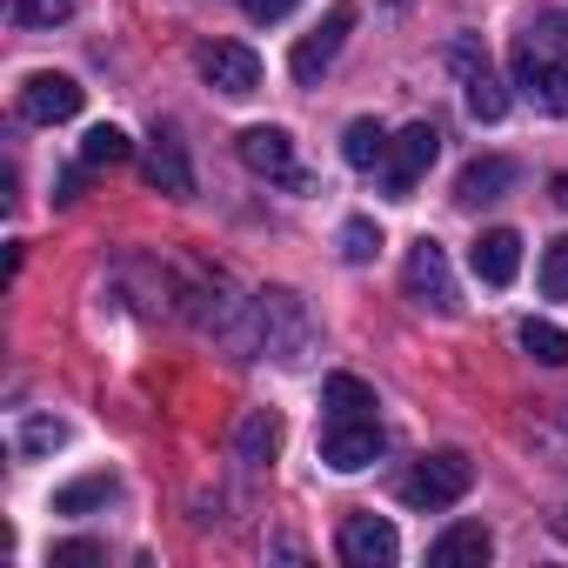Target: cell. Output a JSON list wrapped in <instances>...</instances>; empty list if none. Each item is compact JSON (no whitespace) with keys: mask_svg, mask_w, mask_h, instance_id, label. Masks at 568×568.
Returning <instances> with one entry per match:
<instances>
[{"mask_svg":"<svg viewBox=\"0 0 568 568\" xmlns=\"http://www.w3.org/2000/svg\"><path fill=\"white\" fill-rule=\"evenodd\" d=\"M468 267L488 281V288H508V281L521 274V234H515V227H488V234H475Z\"/></svg>","mask_w":568,"mask_h":568,"instance_id":"cell-14","label":"cell"},{"mask_svg":"<svg viewBox=\"0 0 568 568\" xmlns=\"http://www.w3.org/2000/svg\"><path fill=\"white\" fill-rule=\"evenodd\" d=\"M515 342H521V355H535L541 368H568V335H561L555 322H535V315H528V322L515 328Z\"/></svg>","mask_w":568,"mask_h":568,"instance_id":"cell-19","label":"cell"},{"mask_svg":"<svg viewBox=\"0 0 568 568\" xmlns=\"http://www.w3.org/2000/svg\"><path fill=\"white\" fill-rule=\"evenodd\" d=\"M515 181H521V168H515L508 154H481V161H468V168L455 174V201H462V207H488V201H501Z\"/></svg>","mask_w":568,"mask_h":568,"instance_id":"cell-13","label":"cell"},{"mask_svg":"<svg viewBox=\"0 0 568 568\" xmlns=\"http://www.w3.org/2000/svg\"><path fill=\"white\" fill-rule=\"evenodd\" d=\"M81 101H88V88L74 81V74H28L21 81V114L28 121H41V128H54V121H74L81 114Z\"/></svg>","mask_w":568,"mask_h":568,"instance_id":"cell-9","label":"cell"},{"mask_svg":"<svg viewBox=\"0 0 568 568\" xmlns=\"http://www.w3.org/2000/svg\"><path fill=\"white\" fill-rule=\"evenodd\" d=\"M128 154H134V141H128L121 128H108V121L88 128V141H81V161H88V168H121Z\"/></svg>","mask_w":568,"mask_h":568,"instance_id":"cell-22","label":"cell"},{"mask_svg":"<svg viewBox=\"0 0 568 568\" xmlns=\"http://www.w3.org/2000/svg\"><path fill=\"white\" fill-rule=\"evenodd\" d=\"M448 68H455V81H462V101H468L475 121H501V114H508V88H501V74L488 68V54H481L475 41H455V48H448Z\"/></svg>","mask_w":568,"mask_h":568,"instance_id":"cell-5","label":"cell"},{"mask_svg":"<svg viewBox=\"0 0 568 568\" xmlns=\"http://www.w3.org/2000/svg\"><path fill=\"white\" fill-rule=\"evenodd\" d=\"M141 174H148L161 194H194V168H187V148H181L174 134H154V141H148Z\"/></svg>","mask_w":568,"mask_h":568,"instance_id":"cell-15","label":"cell"},{"mask_svg":"<svg viewBox=\"0 0 568 568\" xmlns=\"http://www.w3.org/2000/svg\"><path fill=\"white\" fill-rule=\"evenodd\" d=\"M348 28H355V8H348V0H335V8L322 14V28L295 41V61H288V68H295V81H302V88H315V81L335 68V54H342Z\"/></svg>","mask_w":568,"mask_h":568,"instance_id":"cell-7","label":"cell"},{"mask_svg":"<svg viewBox=\"0 0 568 568\" xmlns=\"http://www.w3.org/2000/svg\"><path fill=\"white\" fill-rule=\"evenodd\" d=\"M541 295L548 302H568V234L548 241V254H541Z\"/></svg>","mask_w":568,"mask_h":568,"instance_id":"cell-26","label":"cell"},{"mask_svg":"<svg viewBox=\"0 0 568 568\" xmlns=\"http://www.w3.org/2000/svg\"><path fill=\"white\" fill-rule=\"evenodd\" d=\"M241 322L247 328H227V342L247 362H302L308 355V315L288 288H267V295L241 302Z\"/></svg>","mask_w":568,"mask_h":568,"instance_id":"cell-2","label":"cell"},{"mask_svg":"<svg viewBox=\"0 0 568 568\" xmlns=\"http://www.w3.org/2000/svg\"><path fill=\"white\" fill-rule=\"evenodd\" d=\"M194 68H201V81L221 88L227 101H247V94L261 88V54L241 48V41H207V48L194 54Z\"/></svg>","mask_w":568,"mask_h":568,"instance_id":"cell-6","label":"cell"},{"mask_svg":"<svg viewBox=\"0 0 568 568\" xmlns=\"http://www.w3.org/2000/svg\"><path fill=\"white\" fill-rule=\"evenodd\" d=\"M234 448H241V462H274V448H281V415L274 408H247V422H241V435H234Z\"/></svg>","mask_w":568,"mask_h":568,"instance_id":"cell-18","label":"cell"},{"mask_svg":"<svg viewBox=\"0 0 568 568\" xmlns=\"http://www.w3.org/2000/svg\"><path fill=\"white\" fill-rule=\"evenodd\" d=\"M375 247H382V227H375L368 214H355V221L342 227V261H355V267H362V261H375Z\"/></svg>","mask_w":568,"mask_h":568,"instance_id":"cell-25","label":"cell"},{"mask_svg":"<svg viewBox=\"0 0 568 568\" xmlns=\"http://www.w3.org/2000/svg\"><path fill=\"white\" fill-rule=\"evenodd\" d=\"M108 495H114V475H81V481L54 488V515H88V508H101Z\"/></svg>","mask_w":568,"mask_h":568,"instance_id":"cell-21","label":"cell"},{"mask_svg":"<svg viewBox=\"0 0 568 568\" xmlns=\"http://www.w3.org/2000/svg\"><path fill=\"white\" fill-rule=\"evenodd\" d=\"M101 561V541H61L54 548V568H94Z\"/></svg>","mask_w":568,"mask_h":568,"instance_id":"cell-27","label":"cell"},{"mask_svg":"<svg viewBox=\"0 0 568 568\" xmlns=\"http://www.w3.org/2000/svg\"><path fill=\"white\" fill-rule=\"evenodd\" d=\"M495 555V541H488V528L481 521H455V528H442L435 535V548H428V561L435 568H481Z\"/></svg>","mask_w":568,"mask_h":568,"instance_id":"cell-16","label":"cell"},{"mask_svg":"<svg viewBox=\"0 0 568 568\" xmlns=\"http://www.w3.org/2000/svg\"><path fill=\"white\" fill-rule=\"evenodd\" d=\"M408 295L422 308H435V315H455V274H448L442 241H428V234L408 247Z\"/></svg>","mask_w":568,"mask_h":568,"instance_id":"cell-8","label":"cell"},{"mask_svg":"<svg viewBox=\"0 0 568 568\" xmlns=\"http://www.w3.org/2000/svg\"><path fill=\"white\" fill-rule=\"evenodd\" d=\"M435 154H442V134H435L428 121L402 128V134H395V148H388V194H395V201H408V194H415V181L435 168Z\"/></svg>","mask_w":568,"mask_h":568,"instance_id":"cell-10","label":"cell"},{"mask_svg":"<svg viewBox=\"0 0 568 568\" xmlns=\"http://www.w3.org/2000/svg\"><path fill=\"white\" fill-rule=\"evenodd\" d=\"M241 161L254 168V174H267V181H302L295 174V141H288V128H241Z\"/></svg>","mask_w":568,"mask_h":568,"instance_id":"cell-12","label":"cell"},{"mask_svg":"<svg viewBox=\"0 0 568 568\" xmlns=\"http://www.w3.org/2000/svg\"><path fill=\"white\" fill-rule=\"evenodd\" d=\"M395 555H402L395 521H382V515H348L342 521V561L348 568H395Z\"/></svg>","mask_w":568,"mask_h":568,"instance_id":"cell-11","label":"cell"},{"mask_svg":"<svg viewBox=\"0 0 568 568\" xmlns=\"http://www.w3.org/2000/svg\"><path fill=\"white\" fill-rule=\"evenodd\" d=\"M295 8H302V0H241V14H247V21H288Z\"/></svg>","mask_w":568,"mask_h":568,"instance_id":"cell-28","label":"cell"},{"mask_svg":"<svg viewBox=\"0 0 568 568\" xmlns=\"http://www.w3.org/2000/svg\"><path fill=\"white\" fill-rule=\"evenodd\" d=\"M388 148H395V141H388V128H382V121H368V114H362V121H348V134H342V161H348V168H362V174H368V168H388Z\"/></svg>","mask_w":568,"mask_h":568,"instance_id":"cell-17","label":"cell"},{"mask_svg":"<svg viewBox=\"0 0 568 568\" xmlns=\"http://www.w3.org/2000/svg\"><path fill=\"white\" fill-rule=\"evenodd\" d=\"M322 408L328 415H375V388L362 375H328L322 382Z\"/></svg>","mask_w":568,"mask_h":568,"instance_id":"cell-20","label":"cell"},{"mask_svg":"<svg viewBox=\"0 0 568 568\" xmlns=\"http://www.w3.org/2000/svg\"><path fill=\"white\" fill-rule=\"evenodd\" d=\"M382 448H388V435H382L375 415H328V428H322V462L335 475H355V468L382 462Z\"/></svg>","mask_w":568,"mask_h":568,"instance_id":"cell-4","label":"cell"},{"mask_svg":"<svg viewBox=\"0 0 568 568\" xmlns=\"http://www.w3.org/2000/svg\"><path fill=\"white\" fill-rule=\"evenodd\" d=\"M68 14H74V0H8L14 28H61Z\"/></svg>","mask_w":568,"mask_h":568,"instance_id":"cell-24","label":"cell"},{"mask_svg":"<svg viewBox=\"0 0 568 568\" xmlns=\"http://www.w3.org/2000/svg\"><path fill=\"white\" fill-rule=\"evenodd\" d=\"M515 88L535 108L568 114V14H535L515 34Z\"/></svg>","mask_w":568,"mask_h":568,"instance_id":"cell-1","label":"cell"},{"mask_svg":"<svg viewBox=\"0 0 568 568\" xmlns=\"http://www.w3.org/2000/svg\"><path fill=\"white\" fill-rule=\"evenodd\" d=\"M468 488H475V462H468L462 448H435V455H422V462L402 475V501H408V508H422V515L455 508Z\"/></svg>","mask_w":568,"mask_h":568,"instance_id":"cell-3","label":"cell"},{"mask_svg":"<svg viewBox=\"0 0 568 568\" xmlns=\"http://www.w3.org/2000/svg\"><path fill=\"white\" fill-rule=\"evenodd\" d=\"M68 442V422H54V415H28L21 428H14V448L21 455H54Z\"/></svg>","mask_w":568,"mask_h":568,"instance_id":"cell-23","label":"cell"}]
</instances>
